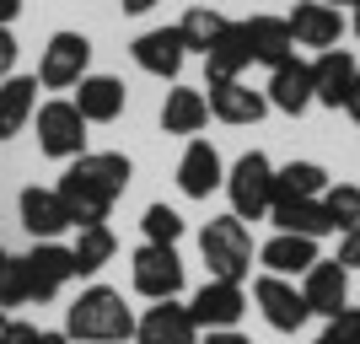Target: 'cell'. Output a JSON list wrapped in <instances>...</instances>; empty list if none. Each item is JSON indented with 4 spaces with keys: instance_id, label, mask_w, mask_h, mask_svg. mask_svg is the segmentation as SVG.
<instances>
[{
    "instance_id": "6da1fadb",
    "label": "cell",
    "mask_w": 360,
    "mask_h": 344,
    "mask_svg": "<svg viewBox=\"0 0 360 344\" xmlns=\"http://www.w3.org/2000/svg\"><path fill=\"white\" fill-rule=\"evenodd\" d=\"M129 178H135V162L124 151H86V156L65 162L54 194L70 210V226H97L113 215V205L124 199Z\"/></svg>"
},
{
    "instance_id": "7a4b0ae2",
    "label": "cell",
    "mask_w": 360,
    "mask_h": 344,
    "mask_svg": "<svg viewBox=\"0 0 360 344\" xmlns=\"http://www.w3.org/2000/svg\"><path fill=\"white\" fill-rule=\"evenodd\" d=\"M65 339L70 344H124V339H135V307L113 285H81V296L65 307Z\"/></svg>"
},
{
    "instance_id": "3957f363",
    "label": "cell",
    "mask_w": 360,
    "mask_h": 344,
    "mask_svg": "<svg viewBox=\"0 0 360 344\" xmlns=\"http://www.w3.org/2000/svg\"><path fill=\"white\" fill-rule=\"evenodd\" d=\"M199 253L210 264V280L242 285L253 274V231H248V221H237L231 210H226V215H210L205 231H199Z\"/></svg>"
},
{
    "instance_id": "277c9868",
    "label": "cell",
    "mask_w": 360,
    "mask_h": 344,
    "mask_svg": "<svg viewBox=\"0 0 360 344\" xmlns=\"http://www.w3.org/2000/svg\"><path fill=\"white\" fill-rule=\"evenodd\" d=\"M226 199H231V215L237 221H269L274 205V162L264 151H242L237 162L226 167Z\"/></svg>"
},
{
    "instance_id": "5b68a950",
    "label": "cell",
    "mask_w": 360,
    "mask_h": 344,
    "mask_svg": "<svg viewBox=\"0 0 360 344\" xmlns=\"http://www.w3.org/2000/svg\"><path fill=\"white\" fill-rule=\"evenodd\" d=\"M32 129H38V151H44L49 162H75V156H86V129L91 124L75 113L70 97H49V103H38V113H32Z\"/></svg>"
},
{
    "instance_id": "8992f818",
    "label": "cell",
    "mask_w": 360,
    "mask_h": 344,
    "mask_svg": "<svg viewBox=\"0 0 360 344\" xmlns=\"http://www.w3.org/2000/svg\"><path fill=\"white\" fill-rule=\"evenodd\" d=\"M81 75H91V38L86 32H54L38 54V87L44 91H75Z\"/></svg>"
},
{
    "instance_id": "52a82bcc",
    "label": "cell",
    "mask_w": 360,
    "mask_h": 344,
    "mask_svg": "<svg viewBox=\"0 0 360 344\" xmlns=\"http://www.w3.org/2000/svg\"><path fill=\"white\" fill-rule=\"evenodd\" d=\"M129 285H135V296H146V301H178L183 296V258H178V248L140 242L135 258H129Z\"/></svg>"
},
{
    "instance_id": "ba28073f",
    "label": "cell",
    "mask_w": 360,
    "mask_h": 344,
    "mask_svg": "<svg viewBox=\"0 0 360 344\" xmlns=\"http://www.w3.org/2000/svg\"><path fill=\"white\" fill-rule=\"evenodd\" d=\"M253 307L264 312V323H269L274 333H301V329H307V317H312V307H307V296H301V285L280 280V274H258V280H253Z\"/></svg>"
},
{
    "instance_id": "9c48e42d",
    "label": "cell",
    "mask_w": 360,
    "mask_h": 344,
    "mask_svg": "<svg viewBox=\"0 0 360 344\" xmlns=\"http://www.w3.org/2000/svg\"><path fill=\"white\" fill-rule=\"evenodd\" d=\"M22 269H27V291H32V307H44L75 280V258L65 242H32L22 253Z\"/></svg>"
},
{
    "instance_id": "30bf717a",
    "label": "cell",
    "mask_w": 360,
    "mask_h": 344,
    "mask_svg": "<svg viewBox=\"0 0 360 344\" xmlns=\"http://www.w3.org/2000/svg\"><path fill=\"white\" fill-rule=\"evenodd\" d=\"M16 221H22V231H27L32 242H60L65 231H75L65 199L54 194V189H38V183L16 194Z\"/></svg>"
},
{
    "instance_id": "8fae6325",
    "label": "cell",
    "mask_w": 360,
    "mask_h": 344,
    "mask_svg": "<svg viewBox=\"0 0 360 344\" xmlns=\"http://www.w3.org/2000/svg\"><path fill=\"white\" fill-rule=\"evenodd\" d=\"M135 344H199V323L188 301H150L135 317Z\"/></svg>"
},
{
    "instance_id": "7c38bea8",
    "label": "cell",
    "mask_w": 360,
    "mask_h": 344,
    "mask_svg": "<svg viewBox=\"0 0 360 344\" xmlns=\"http://www.w3.org/2000/svg\"><path fill=\"white\" fill-rule=\"evenodd\" d=\"M188 312H194L199 333H210V329H237L242 312H248V291L231 280H205L188 296Z\"/></svg>"
},
{
    "instance_id": "4fadbf2b",
    "label": "cell",
    "mask_w": 360,
    "mask_h": 344,
    "mask_svg": "<svg viewBox=\"0 0 360 344\" xmlns=\"http://www.w3.org/2000/svg\"><path fill=\"white\" fill-rule=\"evenodd\" d=\"M301 296H307V307H312V317H339L349 307V269L339 264V258H317L312 269L301 274Z\"/></svg>"
},
{
    "instance_id": "5bb4252c",
    "label": "cell",
    "mask_w": 360,
    "mask_h": 344,
    "mask_svg": "<svg viewBox=\"0 0 360 344\" xmlns=\"http://www.w3.org/2000/svg\"><path fill=\"white\" fill-rule=\"evenodd\" d=\"M129 54H135V65H140L146 75H156V81H172V87H178L183 60H188V49H183L178 27H150V32H140L135 44H129Z\"/></svg>"
},
{
    "instance_id": "9a60e30c",
    "label": "cell",
    "mask_w": 360,
    "mask_h": 344,
    "mask_svg": "<svg viewBox=\"0 0 360 344\" xmlns=\"http://www.w3.org/2000/svg\"><path fill=\"white\" fill-rule=\"evenodd\" d=\"M221 183H226L221 151H215L210 140L194 135L188 146H183V156H178V189H183V199H210Z\"/></svg>"
},
{
    "instance_id": "2e32d148",
    "label": "cell",
    "mask_w": 360,
    "mask_h": 344,
    "mask_svg": "<svg viewBox=\"0 0 360 344\" xmlns=\"http://www.w3.org/2000/svg\"><path fill=\"white\" fill-rule=\"evenodd\" d=\"M70 103H75V113L86 124H113V119H124V108H129V91H124V81L119 75H81V87L70 91Z\"/></svg>"
},
{
    "instance_id": "e0dca14e",
    "label": "cell",
    "mask_w": 360,
    "mask_h": 344,
    "mask_svg": "<svg viewBox=\"0 0 360 344\" xmlns=\"http://www.w3.org/2000/svg\"><path fill=\"white\" fill-rule=\"evenodd\" d=\"M290 22V38H296L301 49H339V38H345V11H333V6H323V0H296V11L285 16Z\"/></svg>"
},
{
    "instance_id": "ac0fdd59",
    "label": "cell",
    "mask_w": 360,
    "mask_h": 344,
    "mask_svg": "<svg viewBox=\"0 0 360 344\" xmlns=\"http://www.w3.org/2000/svg\"><path fill=\"white\" fill-rule=\"evenodd\" d=\"M205 97H210V119L231 124V129H248V124H258L264 113H269V97H264V91H253L248 81H221V87H205Z\"/></svg>"
},
{
    "instance_id": "d6986e66",
    "label": "cell",
    "mask_w": 360,
    "mask_h": 344,
    "mask_svg": "<svg viewBox=\"0 0 360 344\" xmlns=\"http://www.w3.org/2000/svg\"><path fill=\"white\" fill-rule=\"evenodd\" d=\"M317 237H296V231H274L264 248H258V269L264 274H280V280H296L317 264Z\"/></svg>"
},
{
    "instance_id": "ffe728a7",
    "label": "cell",
    "mask_w": 360,
    "mask_h": 344,
    "mask_svg": "<svg viewBox=\"0 0 360 344\" xmlns=\"http://www.w3.org/2000/svg\"><path fill=\"white\" fill-rule=\"evenodd\" d=\"M264 97H269V108H280V113L301 119V113L312 108V65L296 60V54H290L285 65H274V70H269V87H264Z\"/></svg>"
},
{
    "instance_id": "44dd1931",
    "label": "cell",
    "mask_w": 360,
    "mask_h": 344,
    "mask_svg": "<svg viewBox=\"0 0 360 344\" xmlns=\"http://www.w3.org/2000/svg\"><path fill=\"white\" fill-rule=\"evenodd\" d=\"M312 65V103H323V108H345V97H349V81H355V54L349 49H323L317 60H307Z\"/></svg>"
},
{
    "instance_id": "7402d4cb",
    "label": "cell",
    "mask_w": 360,
    "mask_h": 344,
    "mask_svg": "<svg viewBox=\"0 0 360 344\" xmlns=\"http://www.w3.org/2000/svg\"><path fill=\"white\" fill-rule=\"evenodd\" d=\"M253 65V49H248V32L242 22H226V32L210 44L205 54V87H221V81H242V70Z\"/></svg>"
},
{
    "instance_id": "603a6c76",
    "label": "cell",
    "mask_w": 360,
    "mask_h": 344,
    "mask_svg": "<svg viewBox=\"0 0 360 344\" xmlns=\"http://www.w3.org/2000/svg\"><path fill=\"white\" fill-rule=\"evenodd\" d=\"M205 124H210V97H205L199 87H172L162 97V129H167V135L194 140Z\"/></svg>"
},
{
    "instance_id": "cb8c5ba5",
    "label": "cell",
    "mask_w": 360,
    "mask_h": 344,
    "mask_svg": "<svg viewBox=\"0 0 360 344\" xmlns=\"http://www.w3.org/2000/svg\"><path fill=\"white\" fill-rule=\"evenodd\" d=\"M242 32H248V49H253V65H285L290 54H296V38H290V22L285 16H248L242 22Z\"/></svg>"
},
{
    "instance_id": "d4e9b609",
    "label": "cell",
    "mask_w": 360,
    "mask_h": 344,
    "mask_svg": "<svg viewBox=\"0 0 360 344\" xmlns=\"http://www.w3.org/2000/svg\"><path fill=\"white\" fill-rule=\"evenodd\" d=\"M119 253V237H113V226L97 221V226H75L70 237V258H75V280H91V274H103Z\"/></svg>"
},
{
    "instance_id": "484cf974",
    "label": "cell",
    "mask_w": 360,
    "mask_h": 344,
    "mask_svg": "<svg viewBox=\"0 0 360 344\" xmlns=\"http://www.w3.org/2000/svg\"><path fill=\"white\" fill-rule=\"evenodd\" d=\"M38 113V75H6L0 81V140L22 135Z\"/></svg>"
},
{
    "instance_id": "4316f807",
    "label": "cell",
    "mask_w": 360,
    "mask_h": 344,
    "mask_svg": "<svg viewBox=\"0 0 360 344\" xmlns=\"http://www.w3.org/2000/svg\"><path fill=\"white\" fill-rule=\"evenodd\" d=\"M269 221H274V231H296V237H328L333 231L328 215H323V194L317 199H274Z\"/></svg>"
},
{
    "instance_id": "83f0119b",
    "label": "cell",
    "mask_w": 360,
    "mask_h": 344,
    "mask_svg": "<svg viewBox=\"0 0 360 344\" xmlns=\"http://www.w3.org/2000/svg\"><path fill=\"white\" fill-rule=\"evenodd\" d=\"M172 27H178V38H183L188 54H210V44L226 32V16L215 11V6H188L183 22H172Z\"/></svg>"
},
{
    "instance_id": "f1b7e54d",
    "label": "cell",
    "mask_w": 360,
    "mask_h": 344,
    "mask_svg": "<svg viewBox=\"0 0 360 344\" xmlns=\"http://www.w3.org/2000/svg\"><path fill=\"white\" fill-rule=\"evenodd\" d=\"M328 189V172L317 162H285L274 167V199H317Z\"/></svg>"
},
{
    "instance_id": "f546056e",
    "label": "cell",
    "mask_w": 360,
    "mask_h": 344,
    "mask_svg": "<svg viewBox=\"0 0 360 344\" xmlns=\"http://www.w3.org/2000/svg\"><path fill=\"white\" fill-rule=\"evenodd\" d=\"M140 231H146V242H156V248H178L183 231H188V221H183L172 205H146V215H140Z\"/></svg>"
},
{
    "instance_id": "4dcf8cb0",
    "label": "cell",
    "mask_w": 360,
    "mask_h": 344,
    "mask_svg": "<svg viewBox=\"0 0 360 344\" xmlns=\"http://www.w3.org/2000/svg\"><path fill=\"white\" fill-rule=\"evenodd\" d=\"M323 215H328V226L345 237L349 226L360 221V189L355 183H328V189H323Z\"/></svg>"
},
{
    "instance_id": "1f68e13d",
    "label": "cell",
    "mask_w": 360,
    "mask_h": 344,
    "mask_svg": "<svg viewBox=\"0 0 360 344\" xmlns=\"http://www.w3.org/2000/svg\"><path fill=\"white\" fill-rule=\"evenodd\" d=\"M0 307L11 312V307H32V291H27V269H22V253L6 258V269H0Z\"/></svg>"
},
{
    "instance_id": "d6a6232c",
    "label": "cell",
    "mask_w": 360,
    "mask_h": 344,
    "mask_svg": "<svg viewBox=\"0 0 360 344\" xmlns=\"http://www.w3.org/2000/svg\"><path fill=\"white\" fill-rule=\"evenodd\" d=\"M312 344H360V307H345L339 317H328Z\"/></svg>"
},
{
    "instance_id": "836d02e7",
    "label": "cell",
    "mask_w": 360,
    "mask_h": 344,
    "mask_svg": "<svg viewBox=\"0 0 360 344\" xmlns=\"http://www.w3.org/2000/svg\"><path fill=\"white\" fill-rule=\"evenodd\" d=\"M339 264H345V269H360V221L339 237Z\"/></svg>"
},
{
    "instance_id": "e575fe53",
    "label": "cell",
    "mask_w": 360,
    "mask_h": 344,
    "mask_svg": "<svg viewBox=\"0 0 360 344\" xmlns=\"http://www.w3.org/2000/svg\"><path fill=\"white\" fill-rule=\"evenodd\" d=\"M16 54H22V49H16V32L0 27V81H6V75H16Z\"/></svg>"
},
{
    "instance_id": "d590c367",
    "label": "cell",
    "mask_w": 360,
    "mask_h": 344,
    "mask_svg": "<svg viewBox=\"0 0 360 344\" xmlns=\"http://www.w3.org/2000/svg\"><path fill=\"white\" fill-rule=\"evenodd\" d=\"M32 333H38V329H32L27 317H11V323H6V333H0V344H27Z\"/></svg>"
},
{
    "instance_id": "8d00e7d4",
    "label": "cell",
    "mask_w": 360,
    "mask_h": 344,
    "mask_svg": "<svg viewBox=\"0 0 360 344\" xmlns=\"http://www.w3.org/2000/svg\"><path fill=\"white\" fill-rule=\"evenodd\" d=\"M199 344H253V339L237 329H210V333H199Z\"/></svg>"
},
{
    "instance_id": "74e56055",
    "label": "cell",
    "mask_w": 360,
    "mask_h": 344,
    "mask_svg": "<svg viewBox=\"0 0 360 344\" xmlns=\"http://www.w3.org/2000/svg\"><path fill=\"white\" fill-rule=\"evenodd\" d=\"M345 113L360 124V70H355V81H349V97H345Z\"/></svg>"
},
{
    "instance_id": "f35d334b",
    "label": "cell",
    "mask_w": 360,
    "mask_h": 344,
    "mask_svg": "<svg viewBox=\"0 0 360 344\" xmlns=\"http://www.w3.org/2000/svg\"><path fill=\"white\" fill-rule=\"evenodd\" d=\"M119 6H124V16H146V11H156L162 0H119Z\"/></svg>"
},
{
    "instance_id": "ab89813d",
    "label": "cell",
    "mask_w": 360,
    "mask_h": 344,
    "mask_svg": "<svg viewBox=\"0 0 360 344\" xmlns=\"http://www.w3.org/2000/svg\"><path fill=\"white\" fill-rule=\"evenodd\" d=\"M27 344H70V339H65V329H38Z\"/></svg>"
},
{
    "instance_id": "60d3db41",
    "label": "cell",
    "mask_w": 360,
    "mask_h": 344,
    "mask_svg": "<svg viewBox=\"0 0 360 344\" xmlns=\"http://www.w3.org/2000/svg\"><path fill=\"white\" fill-rule=\"evenodd\" d=\"M16 16H22V0H0V27H11Z\"/></svg>"
},
{
    "instance_id": "b9f144b4",
    "label": "cell",
    "mask_w": 360,
    "mask_h": 344,
    "mask_svg": "<svg viewBox=\"0 0 360 344\" xmlns=\"http://www.w3.org/2000/svg\"><path fill=\"white\" fill-rule=\"evenodd\" d=\"M323 6H333V11H345V6H360V0H323Z\"/></svg>"
},
{
    "instance_id": "7bdbcfd3",
    "label": "cell",
    "mask_w": 360,
    "mask_h": 344,
    "mask_svg": "<svg viewBox=\"0 0 360 344\" xmlns=\"http://www.w3.org/2000/svg\"><path fill=\"white\" fill-rule=\"evenodd\" d=\"M6 323H11V312H6V307H0V333H6Z\"/></svg>"
},
{
    "instance_id": "ee69618b",
    "label": "cell",
    "mask_w": 360,
    "mask_h": 344,
    "mask_svg": "<svg viewBox=\"0 0 360 344\" xmlns=\"http://www.w3.org/2000/svg\"><path fill=\"white\" fill-rule=\"evenodd\" d=\"M349 27H355V38H360V6H355V22H349Z\"/></svg>"
},
{
    "instance_id": "f6af8a7d",
    "label": "cell",
    "mask_w": 360,
    "mask_h": 344,
    "mask_svg": "<svg viewBox=\"0 0 360 344\" xmlns=\"http://www.w3.org/2000/svg\"><path fill=\"white\" fill-rule=\"evenodd\" d=\"M6 258H11V253H6V248H0V269H6Z\"/></svg>"
}]
</instances>
